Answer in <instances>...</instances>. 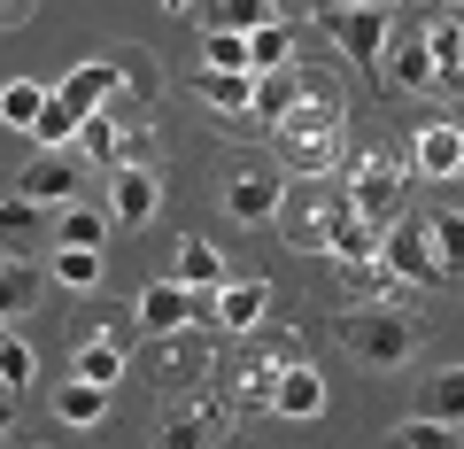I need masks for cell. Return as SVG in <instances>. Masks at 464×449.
I'll use <instances>...</instances> for the list:
<instances>
[{
    "label": "cell",
    "mask_w": 464,
    "mask_h": 449,
    "mask_svg": "<svg viewBox=\"0 0 464 449\" xmlns=\"http://www.w3.org/2000/svg\"><path fill=\"white\" fill-rule=\"evenodd\" d=\"M39 287H47V271H39L32 256H8V264H0V317L32 310V302H39Z\"/></svg>",
    "instance_id": "23"
},
{
    "label": "cell",
    "mask_w": 464,
    "mask_h": 449,
    "mask_svg": "<svg viewBox=\"0 0 464 449\" xmlns=\"http://www.w3.org/2000/svg\"><path fill=\"white\" fill-rule=\"evenodd\" d=\"M78 109H70V101L63 93H47V109H39V117H32V132H24V140H39V148H78Z\"/></svg>",
    "instance_id": "27"
},
{
    "label": "cell",
    "mask_w": 464,
    "mask_h": 449,
    "mask_svg": "<svg viewBox=\"0 0 464 449\" xmlns=\"http://www.w3.org/2000/svg\"><path fill=\"white\" fill-rule=\"evenodd\" d=\"M364 8H395V0H364Z\"/></svg>",
    "instance_id": "40"
},
{
    "label": "cell",
    "mask_w": 464,
    "mask_h": 449,
    "mask_svg": "<svg viewBox=\"0 0 464 449\" xmlns=\"http://www.w3.org/2000/svg\"><path fill=\"white\" fill-rule=\"evenodd\" d=\"M16 24H32V0H0V32H16Z\"/></svg>",
    "instance_id": "37"
},
{
    "label": "cell",
    "mask_w": 464,
    "mask_h": 449,
    "mask_svg": "<svg viewBox=\"0 0 464 449\" xmlns=\"http://www.w3.org/2000/svg\"><path fill=\"white\" fill-rule=\"evenodd\" d=\"M457 171H464V124H418V140H411V179L449 186Z\"/></svg>",
    "instance_id": "15"
},
{
    "label": "cell",
    "mask_w": 464,
    "mask_h": 449,
    "mask_svg": "<svg viewBox=\"0 0 464 449\" xmlns=\"http://www.w3.org/2000/svg\"><path fill=\"white\" fill-rule=\"evenodd\" d=\"M264 310H271V287L264 279H225V287H217L209 326L217 333H256V326H264Z\"/></svg>",
    "instance_id": "17"
},
{
    "label": "cell",
    "mask_w": 464,
    "mask_h": 449,
    "mask_svg": "<svg viewBox=\"0 0 464 449\" xmlns=\"http://www.w3.org/2000/svg\"><path fill=\"white\" fill-rule=\"evenodd\" d=\"M16 194L39 201V210H63V201H78V155H70V148H39L32 163H24Z\"/></svg>",
    "instance_id": "12"
},
{
    "label": "cell",
    "mask_w": 464,
    "mask_h": 449,
    "mask_svg": "<svg viewBox=\"0 0 464 449\" xmlns=\"http://www.w3.org/2000/svg\"><path fill=\"white\" fill-rule=\"evenodd\" d=\"M163 8H170V16H186V8H201V0H163Z\"/></svg>",
    "instance_id": "39"
},
{
    "label": "cell",
    "mask_w": 464,
    "mask_h": 449,
    "mask_svg": "<svg viewBox=\"0 0 464 449\" xmlns=\"http://www.w3.org/2000/svg\"><path fill=\"white\" fill-rule=\"evenodd\" d=\"M286 54H295V24H286V16H271V24L248 32V70H279Z\"/></svg>",
    "instance_id": "32"
},
{
    "label": "cell",
    "mask_w": 464,
    "mask_h": 449,
    "mask_svg": "<svg viewBox=\"0 0 464 449\" xmlns=\"http://www.w3.org/2000/svg\"><path fill=\"white\" fill-rule=\"evenodd\" d=\"M387 85L395 93H433V54H426V32H402V39H387Z\"/></svg>",
    "instance_id": "18"
},
{
    "label": "cell",
    "mask_w": 464,
    "mask_h": 449,
    "mask_svg": "<svg viewBox=\"0 0 464 449\" xmlns=\"http://www.w3.org/2000/svg\"><path fill=\"white\" fill-rule=\"evenodd\" d=\"M109 233H116L109 210H93V201H63V210H54V240H47V249H109Z\"/></svg>",
    "instance_id": "20"
},
{
    "label": "cell",
    "mask_w": 464,
    "mask_h": 449,
    "mask_svg": "<svg viewBox=\"0 0 464 449\" xmlns=\"http://www.w3.org/2000/svg\"><path fill=\"white\" fill-rule=\"evenodd\" d=\"M317 32L333 39V47L348 54L356 70H372L387 54V39H395V8H364V0H341V8H325L317 16Z\"/></svg>",
    "instance_id": "5"
},
{
    "label": "cell",
    "mask_w": 464,
    "mask_h": 449,
    "mask_svg": "<svg viewBox=\"0 0 464 449\" xmlns=\"http://www.w3.org/2000/svg\"><path fill=\"white\" fill-rule=\"evenodd\" d=\"M341 124H348L341 85H333L325 70H302L295 109L271 124V155H279V171H286V179H333V171H341Z\"/></svg>",
    "instance_id": "1"
},
{
    "label": "cell",
    "mask_w": 464,
    "mask_h": 449,
    "mask_svg": "<svg viewBox=\"0 0 464 449\" xmlns=\"http://www.w3.org/2000/svg\"><path fill=\"white\" fill-rule=\"evenodd\" d=\"M380 264L395 271V279H418V287H433V279H441V256H433L426 217H411V210H402L395 225H387V233H380Z\"/></svg>",
    "instance_id": "9"
},
{
    "label": "cell",
    "mask_w": 464,
    "mask_h": 449,
    "mask_svg": "<svg viewBox=\"0 0 464 449\" xmlns=\"http://www.w3.org/2000/svg\"><path fill=\"white\" fill-rule=\"evenodd\" d=\"M279 201H286V171H279V163H240V171L225 179L232 225H279Z\"/></svg>",
    "instance_id": "7"
},
{
    "label": "cell",
    "mask_w": 464,
    "mask_h": 449,
    "mask_svg": "<svg viewBox=\"0 0 464 449\" xmlns=\"http://www.w3.org/2000/svg\"><path fill=\"white\" fill-rule=\"evenodd\" d=\"M54 93H63L70 109H78V117H101V109H109V101L124 93V63H116V54H93V63H78L63 85H54Z\"/></svg>",
    "instance_id": "14"
},
{
    "label": "cell",
    "mask_w": 464,
    "mask_h": 449,
    "mask_svg": "<svg viewBox=\"0 0 464 449\" xmlns=\"http://www.w3.org/2000/svg\"><path fill=\"white\" fill-rule=\"evenodd\" d=\"M155 210H163V179H155L148 163L109 171V217H116V233H140V225H155Z\"/></svg>",
    "instance_id": "10"
},
{
    "label": "cell",
    "mask_w": 464,
    "mask_h": 449,
    "mask_svg": "<svg viewBox=\"0 0 464 449\" xmlns=\"http://www.w3.org/2000/svg\"><path fill=\"white\" fill-rule=\"evenodd\" d=\"M39 380V356L24 333H0V395H24V387Z\"/></svg>",
    "instance_id": "31"
},
{
    "label": "cell",
    "mask_w": 464,
    "mask_h": 449,
    "mask_svg": "<svg viewBox=\"0 0 464 449\" xmlns=\"http://www.w3.org/2000/svg\"><path fill=\"white\" fill-rule=\"evenodd\" d=\"M186 93L209 101L217 117H248V101H256V70H209V63H194V70H186Z\"/></svg>",
    "instance_id": "16"
},
{
    "label": "cell",
    "mask_w": 464,
    "mask_h": 449,
    "mask_svg": "<svg viewBox=\"0 0 464 449\" xmlns=\"http://www.w3.org/2000/svg\"><path fill=\"white\" fill-rule=\"evenodd\" d=\"M179 287H194V295H217V287H225V256H217L209 240H179Z\"/></svg>",
    "instance_id": "24"
},
{
    "label": "cell",
    "mask_w": 464,
    "mask_h": 449,
    "mask_svg": "<svg viewBox=\"0 0 464 449\" xmlns=\"http://www.w3.org/2000/svg\"><path fill=\"white\" fill-rule=\"evenodd\" d=\"M433 256H441V279H464V210H426Z\"/></svg>",
    "instance_id": "25"
},
{
    "label": "cell",
    "mask_w": 464,
    "mask_h": 449,
    "mask_svg": "<svg viewBox=\"0 0 464 449\" xmlns=\"http://www.w3.org/2000/svg\"><path fill=\"white\" fill-rule=\"evenodd\" d=\"M201 63L209 70H248V32H201Z\"/></svg>",
    "instance_id": "35"
},
{
    "label": "cell",
    "mask_w": 464,
    "mask_h": 449,
    "mask_svg": "<svg viewBox=\"0 0 464 449\" xmlns=\"http://www.w3.org/2000/svg\"><path fill=\"white\" fill-rule=\"evenodd\" d=\"M348 217H356V210H348V186H325V179H286L279 225H286V240H295V249L333 256V240H341Z\"/></svg>",
    "instance_id": "2"
},
{
    "label": "cell",
    "mask_w": 464,
    "mask_h": 449,
    "mask_svg": "<svg viewBox=\"0 0 464 449\" xmlns=\"http://www.w3.org/2000/svg\"><path fill=\"white\" fill-rule=\"evenodd\" d=\"M201 8H209V32H256L279 16V0H201Z\"/></svg>",
    "instance_id": "30"
},
{
    "label": "cell",
    "mask_w": 464,
    "mask_h": 449,
    "mask_svg": "<svg viewBox=\"0 0 464 449\" xmlns=\"http://www.w3.org/2000/svg\"><path fill=\"white\" fill-rule=\"evenodd\" d=\"M418 32L433 54V93H464V8H433L418 16Z\"/></svg>",
    "instance_id": "11"
},
{
    "label": "cell",
    "mask_w": 464,
    "mask_h": 449,
    "mask_svg": "<svg viewBox=\"0 0 464 449\" xmlns=\"http://www.w3.org/2000/svg\"><path fill=\"white\" fill-rule=\"evenodd\" d=\"M209 310H217V295H194V287H179V279H155V287H140V302H132L140 333H155V341L186 333L194 317H209Z\"/></svg>",
    "instance_id": "6"
},
{
    "label": "cell",
    "mask_w": 464,
    "mask_h": 449,
    "mask_svg": "<svg viewBox=\"0 0 464 449\" xmlns=\"http://www.w3.org/2000/svg\"><path fill=\"white\" fill-rule=\"evenodd\" d=\"M295 365V349H264V356H248V365H232V395H256V403H271V380Z\"/></svg>",
    "instance_id": "28"
},
{
    "label": "cell",
    "mask_w": 464,
    "mask_h": 449,
    "mask_svg": "<svg viewBox=\"0 0 464 449\" xmlns=\"http://www.w3.org/2000/svg\"><path fill=\"white\" fill-rule=\"evenodd\" d=\"M341 349L356 356V365H372V372H395V365L418 356V326L402 310H387V302H356V310L341 317Z\"/></svg>",
    "instance_id": "3"
},
{
    "label": "cell",
    "mask_w": 464,
    "mask_h": 449,
    "mask_svg": "<svg viewBox=\"0 0 464 449\" xmlns=\"http://www.w3.org/2000/svg\"><path fill=\"white\" fill-rule=\"evenodd\" d=\"M39 217H47V210H39V201L8 194V201H0V233H8V240H24V233H39Z\"/></svg>",
    "instance_id": "36"
},
{
    "label": "cell",
    "mask_w": 464,
    "mask_h": 449,
    "mask_svg": "<svg viewBox=\"0 0 464 449\" xmlns=\"http://www.w3.org/2000/svg\"><path fill=\"white\" fill-rule=\"evenodd\" d=\"M70 372H78V380H93V387H116V380H124V341H109V333H101V341H85Z\"/></svg>",
    "instance_id": "29"
},
{
    "label": "cell",
    "mask_w": 464,
    "mask_h": 449,
    "mask_svg": "<svg viewBox=\"0 0 464 449\" xmlns=\"http://www.w3.org/2000/svg\"><path fill=\"white\" fill-rule=\"evenodd\" d=\"M101 264H109L101 249H54L47 256V279L70 287V295H85V287H101Z\"/></svg>",
    "instance_id": "26"
},
{
    "label": "cell",
    "mask_w": 464,
    "mask_h": 449,
    "mask_svg": "<svg viewBox=\"0 0 464 449\" xmlns=\"http://www.w3.org/2000/svg\"><path fill=\"white\" fill-rule=\"evenodd\" d=\"M54 418H70V426H101V418H109V387H93V380L70 372V380L54 387Z\"/></svg>",
    "instance_id": "21"
},
{
    "label": "cell",
    "mask_w": 464,
    "mask_h": 449,
    "mask_svg": "<svg viewBox=\"0 0 464 449\" xmlns=\"http://www.w3.org/2000/svg\"><path fill=\"white\" fill-rule=\"evenodd\" d=\"M341 186H348V210L364 217V225H380V233H387V225L402 217V194H411V163L372 148V155H356V163H348V179H341Z\"/></svg>",
    "instance_id": "4"
},
{
    "label": "cell",
    "mask_w": 464,
    "mask_h": 449,
    "mask_svg": "<svg viewBox=\"0 0 464 449\" xmlns=\"http://www.w3.org/2000/svg\"><path fill=\"white\" fill-rule=\"evenodd\" d=\"M78 148H85V163L124 171V163H140V155H148V124H140V117H116V101H109L101 117L78 124Z\"/></svg>",
    "instance_id": "8"
},
{
    "label": "cell",
    "mask_w": 464,
    "mask_h": 449,
    "mask_svg": "<svg viewBox=\"0 0 464 449\" xmlns=\"http://www.w3.org/2000/svg\"><path fill=\"white\" fill-rule=\"evenodd\" d=\"M47 109V85L39 78H8L0 85V124H16V132H32V117Z\"/></svg>",
    "instance_id": "33"
},
{
    "label": "cell",
    "mask_w": 464,
    "mask_h": 449,
    "mask_svg": "<svg viewBox=\"0 0 464 449\" xmlns=\"http://www.w3.org/2000/svg\"><path fill=\"white\" fill-rule=\"evenodd\" d=\"M387 449H457V426H441V418H402L387 434Z\"/></svg>",
    "instance_id": "34"
},
{
    "label": "cell",
    "mask_w": 464,
    "mask_h": 449,
    "mask_svg": "<svg viewBox=\"0 0 464 449\" xmlns=\"http://www.w3.org/2000/svg\"><path fill=\"white\" fill-rule=\"evenodd\" d=\"M0 333H8V317H0Z\"/></svg>",
    "instance_id": "41"
},
{
    "label": "cell",
    "mask_w": 464,
    "mask_h": 449,
    "mask_svg": "<svg viewBox=\"0 0 464 449\" xmlns=\"http://www.w3.org/2000/svg\"><path fill=\"white\" fill-rule=\"evenodd\" d=\"M8 426H16V395H0V434H8Z\"/></svg>",
    "instance_id": "38"
},
{
    "label": "cell",
    "mask_w": 464,
    "mask_h": 449,
    "mask_svg": "<svg viewBox=\"0 0 464 449\" xmlns=\"http://www.w3.org/2000/svg\"><path fill=\"white\" fill-rule=\"evenodd\" d=\"M418 418H441V426H464V365L433 372L426 395H418Z\"/></svg>",
    "instance_id": "22"
},
{
    "label": "cell",
    "mask_w": 464,
    "mask_h": 449,
    "mask_svg": "<svg viewBox=\"0 0 464 449\" xmlns=\"http://www.w3.org/2000/svg\"><path fill=\"white\" fill-rule=\"evenodd\" d=\"M271 411H279V418H325V380L295 356V365L271 380Z\"/></svg>",
    "instance_id": "19"
},
{
    "label": "cell",
    "mask_w": 464,
    "mask_h": 449,
    "mask_svg": "<svg viewBox=\"0 0 464 449\" xmlns=\"http://www.w3.org/2000/svg\"><path fill=\"white\" fill-rule=\"evenodd\" d=\"M217 426H225V395H186L179 411H163V434L155 449H209Z\"/></svg>",
    "instance_id": "13"
}]
</instances>
